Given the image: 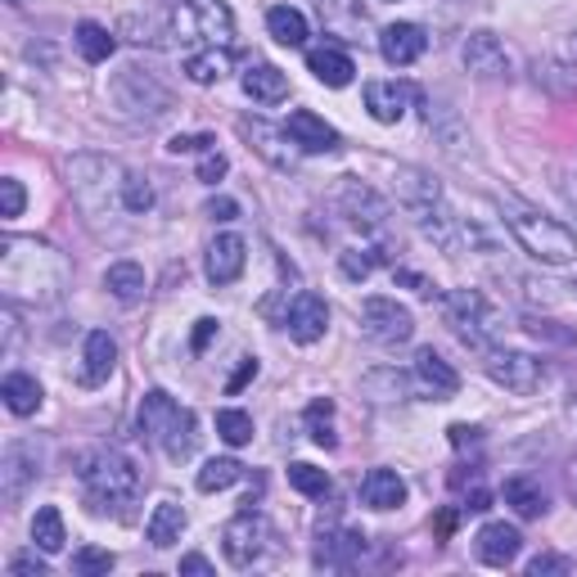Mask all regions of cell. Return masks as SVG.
Returning <instances> with one entry per match:
<instances>
[{
    "label": "cell",
    "mask_w": 577,
    "mask_h": 577,
    "mask_svg": "<svg viewBox=\"0 0 577 577\" xmlns=\"http://www.w3.org/2000/svg\"><path fill=\"white\" fill-rule=\"evenodd\" d=\"M68 185L86 213L95 217H109V213H127V217H140L154 208V185L150 176L140 172H127L122 163L113 159H100V154H81L68 163Z\"/></svg>",
    "instance_id": "1"
},
{
    "label": "cell",
    "mask_w": 577,
    "mask_h": 577,
    "mask_svg": "<svg viewBox=\"0 0 577 577\" xmlns=\"http://www.w3.org/2000/svg\"><path fill=\"white\" fill-rule=\"evenodd\" d=\"M68 284V262L59 249L36 239H6L0 249V288L10 303H55Z\"/></svg>",
    "instance_id": "2"
},
{
    "label": "cell",
    "mask_w": 577,
    "mask_h": 577,
    "mask_svg": "<svg viewBox=\"0 0 577 577\" xmlns=\"http://www.w3.org/2000/svg\"><path fill=\"white\" fill-rule=\"evenodd\" d=\"M501 213H505L510 235L519 239V249L533 253L537 262L564 266V262L577 258V235H573L564 221H555V217H546V213H537V208H527V204H514V199H510Z\"/></svg>",
    "instance_id": "3"
},
{
    "label": "cell",
    "mask_w": 577,
    "mask_h": 577,
    "mask_svg": "<svg viewBox=\"0 0 577 577\" xmlns=\"http://www.w3.org/2000/svg\"><path fill=\"white\" fill-rule=\"evenodd\" d=\"M81 483H86V501L95 514H122V505L140 492V469L122 451H100L86 460Z\"/></svg>",
    "instance_id": "4"
},
{
    "label": "cell",
    "mask_w": 577,
    "mask_h": 577,
    "mask_svg": "<svg viewBox=\"0 0 577 577\" xmlns=\"http://www.w3.org/2000/svg\"><path fill=\"white\" fill-rule=\"evenodd\" d=\"M443 316L451 325V334L473 348V352H492V344L501 339L505 329V316L488 303V294H478V288H456V294L443 298Z\"/></svg>",
    "instance_id": "5"
},
{
    "label": "cell",
    "mask_w": 577,
    "mask_h": 577,
    "mask_svg": "<svg viewBox=\"0 0 577 577\" xmlns=\"http://www.w3.org/2000/svg\"><path fill=\"white\" fill-rule=\"evenodd\" d=\"M361 329H366V339L379 344V348H402L415 334V316L398 298H366L361 303Z\"/></svg>",
    "instance_id": "6"
},
{
    "label": "cell",
    "mask_w": 577,
    "mask_h": 577,
    "mask_svg": "<svg viewBox=\"0 0 577 577\" xmlns=\"http://www.w3.org/2000/svg\"><path fill=\"white\" fill-rule=\"evenodd\" d=\"M221 551L230 559V568H253L266 551V523L262 514L244 510V514H235L226 527H221Z\"/></svg>",
    "instance_id": "7"
},
{
    "label": "cell",
    "mask_w": 577,
    "mask_h": 577,
    "mask_svg": "<svg viewBox=\"0 0 577 577\" xmlns=\"http://www.w3.org/2000/svg\"><path fill=\"white\" fill-rule=\"evenodd\" d=\"M488 374H492V383H501V389H510V393H537L542 379H546V366L533 352L492 348L488 352Z\"/></svg>",
    "instance_id": "8"
},
{
    "label": "cell",
    "mask_w": 577,
    "mask_h": 577,
    "mask_svg": "<svg viewBox=\"0 0 577 577\" xmlns=\"http://www.w3.org/2000/svg\"><path fill=\"white\" fill-rule=\"evenodd\" d=\"M239 135L249 140V150L258 154V159H266L271 167H280V172H288L298 163V144L288 140V131H280V127H271V122H262V118H239Z\"/></svg>",
    "instance_id": "9"
},
{
    "label": "cell",
    "mask_w": 577,
    "mask_h": 577,
    "mask_svg": "<svg viewBox=\"0 0 577 577\" xmlns=\"http://www.w3.org/2000/svg\"><path fill=\"white\" fill-rule=\"evenodd\" d=\"M460 59L473 77H483V81H501L510 77V55H505V45L497 41V32H469L465 45H460Z\"/></svg>",
    "instance_id": "10"
},
{
    "label": "cell",
    "mask_w": 577,
    "mask_h": 577,
    "mask_svg": "<svg viewBox=\"0 0 577 577\" xmlns=\"http://www.w3.org/2000/svg\"><path fill=\"white\" fill-rule=\"evenodd\" d=\"M284 325H288V339L294 344H316V339H325V329H329V307H325V298L320 294H298L294 303H288V312H284Z\"/></svg>",
    "instance_id": "11"
},
{
    "label": "cell",
    "mask_w": 577,
    "mask_h": 577,
    "mask_svg": "<svg viewBox=\"0 0 577 577\" xmlns=\"http://www.w3.org/2000/svg\"><path fill=\"white\" fill-rule=\"evenodd\" d=\"M424 51H428V36H424L420 23H393V28L379 32V55L393 68H411Z\"/></svg>",
    "instance_id": "12"
},
{
    "label": "cell",
    "mask_w": 577,
    "mask_h": 577,
    "mask_svg": "<svg viewBox=\"0 0 577 577\" xmlns=\"http://www.w3.org/2000/svg\"><path fill=\"white\" fill-rule=\"evenodd\" d=\"M366 551V537L352 533V527H320L316 537V568H352Z\"/></svg>",
    "instance_id": "13"
},
{
    "label": "cell",
    "mask_w": 577,
    "mask_h": 577,
    "mask_svg": "<svg viewBox=\"0 0 577 577\" xmlns=\"http://www.w3.org/2000/svg\"><path fill=\"white\" fill-rule=\"evenodd\" d=\"M284 131H288V140H294L303 154H334V150H339V131H334L325 118H316L312 109L288 113Z\"/></svg>",
    "instance_id": "14"
},
{
    "label": "cell",
    "mask_w": 577,
    "mask_h": 577,
    "mask_svg": "<svg viewBox=\"0 0 577 577\" xmlns=\"http://www.w3.org/2000/svg\"><path fill=\"white\" fill-rule=\"evenodd\" d=\"M185 23L213 45H226L235 36V14L226 0H185Z\"/></svg>",
    "instance_id": "15"
},
{
    "label": "cell",
    "mask_w": 577,
    "mask_h": 577,
    "mask_svg": "<svg viewBox=\"0 0 577 577\" xmlns=\"http://www.w3.org/2000/svg\"><path fill=\"white\" fill-rule=\"evenodd\" d=\"M415 379H420V389L433 398V402H447L460 393V374L451 361H443L433 348H420L415 352Z\"/></svg>",
    "instance_id": "16"
},
{
    "label": "cell",
    "mask_w": 577,
    "mask_h": 577,
    "mask_svg": "<svg viewBox=\"0 0 577 577\" xmlns=\"http://www.w3.org/2000/svg\"><path fill=\"white\" fill-rule=\"evenodd\" d=\"M473 551H478V559H483V564L505 568V564L519 559L523 537H519L514 523H483V527H478V537H473Z\"/></svg>",
    "instance_id": "17"
},
{
    "label": "cell",
    "mask_w": 577,
    "mask_h": 577,
    "mask_svg": "<svg viewBox=\"0 0 577 577\" xmlns=\"http://www.w3.org/2000/svg\"><path fill=\"white\" fill-rule=\"evenodd\" d=\"M244 262H249V244L239 235H217L213 244H208V280L213 284H235L239 275H244Z\"/></svg>",
    "instance_id": "18"
},
{
    "label": "cell",
    "mask_w": 577,
    "mask_h": 577,
    "mask_svg": "<svg viewBox=\"0 0 577 577\" xmlns=\"http://www.w3.org/2000/svg\"><path fill=\"white\" fill-rule=\"evenodd\" d=\"M415 100V90L406 81H366V109L374 122H398L406 113V105Z\"/></svg>",
    "instance_id": "19"
},
{
    "label": "cell",
    "mask_w": 577,
    "mask_h": 577,
    "mask_svg": "<svg viewBox=\"0 0 577 577\" xmlns=\"http://www.w3.org/2000/svg\"><path fill=\"white\" fill-rule=\"evenodd\" d=\"M113 366H118V344L105 329L86 334V348H81V383L86 389H100V383L113 374Z\"/></svg>",
    "instance_id": "20"
},
{
    "label": "cell",
    "mask_w": 577,
    "mask_h": 577,
    "mask_svg": "<svg viewBox=\"0 0 577 577\" xmlns=\"http://www.w3.org/2000/svg\"><path fill=\"white\" fill-rule=\"evenodd\" d=\"M307 68L316 73V81H325V86H348L352 81V73H357V64H352V55L344 51V45H334V41H325V45H312L307 51Z\"/></svg>",
    "instance_id": "21"
},
{
    "label": "cell",
    "mask_w": 577,
    "mask_h": 577,
    "mask_svg": "<svg viewBox=\"0 0 577 577\" xmlns=\"http://www.w3.org/2000/svg\"><path fill=\"white\" fill-rule=\"evenodd\" d=\"M176 415H181V406H176L163 389H150V393L140 398V438L159 447V443L167 438V428H172Z\"/></svg>",
    "instance_id": "22"
},
{
    "label": "cell",
    "mask_w": 577,
    "mask_h": 577,
    "mask_svg": "<svg viewBox=\"0 0 577 577\" xmlns=\"http://www.w3.org/2000/svg\"><path fill=\"white\" fill-rule=\"evenodd\" d=\"M361 505H370V510H398V505H406L402 473L398 469H370L361 478Z\"/></svg>",
    "instance_id": "23"
},
{
    "label": "cell",
    "mask_w": 577,
    "mask_h": 577,
    "mask_svg": "<svg viewBox=\"0 0 577 577\" xmlns=\"http://www.w3.org/2000/svg\"><path fill=\"white\" fill-rule=\"evenodd\" d=\"M32 478H36V460L23 447H10L6 460H0V497H6V505H14L23 497V488Z\"/></svg>",
    "instance_id": "24"
},
{
    "label": "cell",
    "mask_w": 577,
    "mask_h": 577,
    "mask_svg": "<svg viewBox=\"0 0 577 577\" xmlns=\"http://www.w3.org/2000/svg\"><path fill=\"white\" fill-rule=\"evenodd\" d=\"M239 86H244V95H249V100H258V105H280L288 95V77L275 64H253Z\"/></svg>",
    "instance_id": "25"
},
{
    "label": "cell",
    "mask_w": 577,
    "mask_h": 577,
    "mask_svg": "<svg viewBox=\"0 0 577 577\" xmlns=\"http://www.w3.org/2000/svg\"><path fill=\"white\" fill-rule=\"evenodd\" d=\"M505 505L519 514V519H542L551 505H546V492L537 478H505V488H501Z\"/></svg>",
    "instance_id": "26"
},
{
    "label": "cell",
    "mask_w": 577,
    "mask_h": 577,
    "mask_svg": "<svg viewBox=\"0 0 577 577\" xmlns=\"http://www.w3.org/2000/svg\"><path fill=\"white\" fill-rule=\"evenodd\" d=\"M163 451H167V460H189L195 456V447H199V420H195V411H185L181 406V415L172 420V428H167V438L159 443Z\"/></svg>",
    "instance_id": "27"
},
{
    "label": "cell",
    "mask_w": 577,
    "mask_h": 577,
    "mask_svg": "<svg viewBox=\"0 0 577 577\" xmlns=\"http://www.w3.org/2000/svg\"><path fill=\"white\" fill-rule=\"evenodd\" d=\"M181 533H185V510L176 505V501H163V505H154V514H150V523H144V537H150V546H172V542H181Z\"/></svg>",
    "instance_id": "28"
},
{
    "label": "cell",
    "mask_w": 577,
    "mask_h": 577,
    "mask_svg": "<svg viewBox=\"0 0 577 577\" xmlns=\"http://www.w3.org/2000/svg\"><path fill=\"white\" fill-rule=\"evenodd\" d=\"M0 398H6V406L14 415H36L41 411V383L32 374H6V383H0Z\"/></svg>",
    "instance_id": "29"
},
{
    "label": "cell",
    "mask_w": 577,
    "mask_h": 577,
    "mask_svg": "<svg viewBox=\"0 0 577 577\" xmlns=\"http://www.w3.org/2000/svg\"><path fill=\"white\" fill-rule=\"evenodd\" d=\"M32 542H36L41 555H59V551H64L68 533H64V514H59L55 505H41V510H36V519H32Z\"/></svg>",
    "instance_id": "30"
},
{
    "label": "cell",
    "mask_w": 577,
    "mask_h": 577,
    "mask_svg": "<svg viewBox=\"0 0 577 577\" xmlns=\"http://www.w3.org/2000/svg\"><path fill=\"white\" fill-rule=\"evenodd\" d=\"M398 199H402V208L411 213V208H420V204H428V199H443V189H438V181H433L428 172L398 167Z\"/></svg>",
    "instance_id": "31"
},
{
    "label": "cell",
    "mask_w": 577,
    "mask_h": 577,
    "mask_svg": "<svg viewBox=\"0 0 577 577\" xmlns=\"http://www.w3.org/2000/svg\"><path fill=\"white\" fill-rule=\"evenodd\" d=\"M266 28H271V36H275L280 45H288V51L307 45V19H303V10H294V6H275V10L266 14Z\"/></svg>",
    "instance_id": "32"
},
{
    "label": "cell",
    "mask_w": 577,
    "mask_h": 577,
    "mask_svg": "<svg viewBox=\"0 0 577 577\" xmlns=\"http://www.w3.org/2000/svg\"><path fill=\"white\" fill-rule=\"evenodd\" d=\"M105 288L118 298V303H140L144 298V271L135 262H113L105 271Z\"/></svg>",
    "instance_id": "33"
},
{
    "label": "cell",
    "mask_w": 577,
    "mask_h": 577,
    "mask_svg": "<svg viewBox=\"0 0 577 577\" xmlns=\"http://www.w3.org/2000/svg\"><path fill=\"white\" fill-rule=\"evenodd\" d=\"M73 41H77V55L86 59V64H105L109 55H113V32L109 28H100V23H77V32H73Z\"/></svg>",
    "instance_id": "34"
},
{
    "label": "cell",
    "mask_w": 577,
    "mask_h": 577,
    "mask_svg": "<svg viewBox=\"0 0 577 577\" xmlns=\"http://www.w3.org/2000/svg\"><path fill=\"white\" fill-rule=\"evenodd\" d=\"M239 478H244V465H239L235 456H217V460H208L204 469H199V492H226V488H235Z\"/></svg>",
    "instance_id": "35"
},
{
    "label": "cell",
    "mask_w": 577,
    "mask_h": 577,
    "mask_svg": "<svg viewBox=\"0 0 577 577\" xmlns=\"http://www.w3.org/2000/svg\"><path fill=\"white\" fill-rule=\"evenodd\" d=\"M537 86H546L559 100H577V64H559V59H542L537 64Z\"/></svg>",
    "instance_id": "36"
},
{
    "label": "cell",
    "mask_w": 577,
    "mask_h": 577,
    "mask_svg": "<svg viewBox=\"0 0 577 577\" xmlns=\"http://www.w3.org/2000/svg\"><path fill=\"white\" fill-rule=\"evenodd\" d=\"M226 73H230V55L217 51V45H213V51H204V55H189V59H185V77L199 81V86H213V81H221Z\"/></svg>",
    "instance_id": "37"
},
{
    "label": "cell",
    "mask_w": 577,
    "mask_h": 577,
    "mask_svg": "<svg viewBox=\"0 0 577 577\" xmlns=\"http://www.w3.org/2000/svg\"><path fill=\"white\" fill-rule=\"evenodd\" d=\"M288 488L312 497V501H325L329 497V473L316 469V465H307V460H294V465H288Z\"/></svg>",
    "instance_id": "38"
},
{
    "label": "cell",
    "mask_w": 577,
    "mask_h": 577,
    "mask_svg": "<svg viewBox=\"0 0 577 577\" xmlns=\"http://www.w3.org/2000/svg\"><path fill=\"white\" fill-rule=\"evenodd\" d=\"M217 438H221L226 447L253 443V415H249V411H217Z\"/></svg>",
    "instance_id": "39"
},
{
    "label": "cell",
    "mask_w": 577,
    "mask_h": 577,
    "mask_svg": "<svg viewBox=\"0 0 577 577\" xmlns=\"http://www.w3.org/2000/svg\"><path fill=\"white\" fill-rule=\"evenodd\" d=\"M348 213H352V221H357V226H370V230H379V226H383V204L370 195V189L348 185Z\"/></svg>",
    "instance_id": "40"
},
{
    "label": "cell",
    "mask_w": 577,
    "mask_h": 577,
    "mask_svg": "<svg viewBox=\"0 0 577 577\" xmlns=\"http://www.w3.org/2000/svg\"><path fill=\"white\" fill-rule=\"evenodd\" d=\"M113 551H105V546H81L77 555H73V573L77 577H109L113 573Z\"/></svg>",
    "instance_id": "41"
},
{
    "label": "cell",
    "mask_w": 577,
    "mask_h": 577,
    "mask_svg": "<svg viewBox=\"0 0 577 577\" xmlns=\"http://www.w3.org/2000/svg\"><path fill=\"white\" fill-rule=\"evenodd\" d=\"M307 428H312V443L316 447H334V402L320 398L307 406Z\"/></svg>",
    "instance_id": "42"
},
{
    "label": "cell",
    "mask_w": 577,
    "mask_h": 577,
    "mask_svg": "<svg viewBox=\"0 0 577 577\" xmlns=\"http://www.w3.org/2000/svg\"><path fill=\"white\" fill-rule=\"evenodd\" d=\"M23 204H28V195H23V185H19L14 176H6V181H0V217H6V221L23 217Z\"/></svg>",
    "instance_id": "43"
},
{
    "label": "cell",
    "mask_w": 577,
    "mask_h": 577,
    "mask_svg": "<svg viewBox=\"0 0 577 577\" xmlns=\"http://www.w3.org/2000/svg\"><path fill=\"white\" fill-rule=\"evenodd\" d=\"M339 266H344L348 280H366V275L374 271V253H366V249H348V253H339Z\"/></svg>",
    "instance_id": "44"
},
{
    "label": "cell",
    "mask_w": 577,
    "mask_h": 577,
    "mask_svg": "<svg viewBox=\"0 0 577 577\" xmlns=\"http://www.w3.org/2000/svg\"><path fill=\"white\" fill-rule=\"evenodd\" d=\"M213 144H217L213 135H172L167 150H172V154H208Z\"/></svg>",
    "instance_id": "45"
},
{
    "label": "cell",
    "mask_w": 577,
    "mask_h": 577,
    "mask_svg": "<svg viewBox=\"0 0 577 577\" xmlns=\"http://www.w3.org/2000/svg\"><path fill=\"white\" fill-rule=\"evenodd\" d=\"M253 379H258V357H244V361H239V370L226 379V393L235 398V393L244 389V383H253Z\"/></svg>",
    "instance_id": "46"
},
{
    "label": "cell",
    "mask_w": 577,
    "mask_h": 577,
    "mask_svg": "<svg viewBox=\"0 0 577 577\" xmlns=\"http://www.w3.org/2000/svg\"><path fill=\"white\" fill-rule=\"evenodd\" d=\"M226 176V154H217V150H208L204 159H199V181H208V185H217Z\"/></svg>",
    "instance_id": "47"
},
{
    "label": "cell",
    "mask_w": 577,
    "mask_h": 577,
    "mask_svg": "<svg viewBox=\"0 0 577 577\" xmlns=\"http://www.w3.org/2000/svg\"><path fill=\"white\" fill-rule=\"evenodd\" d=\"M573 564L564 559V555H537L533 564H527V573H533V577H542V573H568Z\"/></svg>",
    "instance_id": "48"
},
{
    "label": "cell",
    "mask_w": 577,
    "mask_h": 577,
    "mask_svg": "<svg viewBox=\"0 0 577 577\" xmlns=\"http://www.w3.org/2000/svg\"><path fill=\"white\" fill-rule=\"evenodd\" d=\"M213 339H217V320H213V316L195 320V339H189V348H195V352H204Z\"/></svg>",
    "instance_id": "49"
},
{
    "label": "cell",
    "mask_w": 577,
    "mask_h": 577,
    "mask_svg": "<svg viewBox=\"0 0 577 577\" xmlns=\"http://www.w3.org/2000/svg\"><path fill=\"white\" fill-rule=\"evenodd\" d=\"M10 577H45V564H41L36 555H19V559L10 564Z\"/></svg>",
    "instance_id": "50"
},
{
    "label": "cell",
    "mask_w": 577,
    "mask_h": 577,
    "mask_svg": "<svg viewBox=\"0 0 577 577\" xmlns=\"http://www.w3.org/2000/svg\"><path fill=\"white\" fill-rule=\"evenodd\" d=\"M181 573H189V577H213V564H208L204 555H185V559H181Z\"/></svg>",
    "instance_id": "51"
},
{
    "label": "cell",
    "mask_w": 577,
    "mask_h": 577,
    "mask_svg": "<svg viewBox=\"0 0 577 577\" xmlns=\"http://www.w3.org/2000/svg\"><path fill=\"white\" fill-rule=\"evenodd\" d=\"M235 213H239L235 199H213V204H208V217H213V221H235Z\"/></svg>",
    "instance_id": "52"
},
{
    "label": "cell",
    "mask_w": 577,
    "mask_h": 577,
    "mask_svg": "<svg viewBox=\"0 0 577 577\" xmlns=\"http://www.w3.org/2000/svg\"><path fill=\"white\" fill-rule=\"evenodd\" d=\"M451 443H456V447H473V443H478V428H469V424H451Z\"/></svg>",
    "instance_id": "53"
},
{
    "label": "cell",
    "mask_w": 577,
    "mask_h": 577,
    "mask_svg": "<svg viewBox=\"0 0 577 577\" xmlns=\"http://www.w3.org/2000/svg\"><path fill=\"white\" fill-rule=\"evenodd\" d=\"M465 510H473V514H478V510H488V492H473V497L465 501Z\"/></svg>",
    "instance_id": "54"
},
{
    "label": "cell",
    "mask_w": 577,
    "mask_h": 577,
    "mask_svg": "<svg viewBox=\"0 0 577 577\" xmlns=\"http://www.w3.org/2000/svg\"><path fill=\"white\" fill-rule=\"evenodd\" d=\"M568 492H573V497H577V460H573V465H568Z\"/></svg>",
    "instance_id": "55"
},
{
    "label": "cell",
    "mask_w": 577,
    "mask_h": 577,
    "mask_svg": "<svg viewBox=\"0 0 577 577\" xmlns=\"http://www.w3.org/2000/svg\"><path fill=\"white\" fill-rule=\"evenodd\" d=\"M568 51H573V55H577V32H573V36H568Z\"/></svg>",
    "instance_id": "56"
},
{
    "label": "cell",
    "mask_w": 577,
    "mask_h": 577,
    "mask_svg": "<svg viewBox=\"0 0 577 577\" xmlns=\"http://www.w3.org/2000/svg\"><path fill=\"white\" fill-rule=\"evenodd\" d=\"M10 6H28V0H10Z\"/></svg>",
    "instance_id": "57"
},
{
    "label": "cell",
    "mask_w": 577,
    "mask_h": 577,
    "mask_svg": "<svg viewBox=\"0 0 577 577\" xmlns=\"http://www.w3.org/2000/svg\"><path fill=\"white\" fill-rule=\"evenodd\" d=\"M573 288H577V284H573Z\"/></svg>",
    "instance_id": "58"
}]
</instances>
